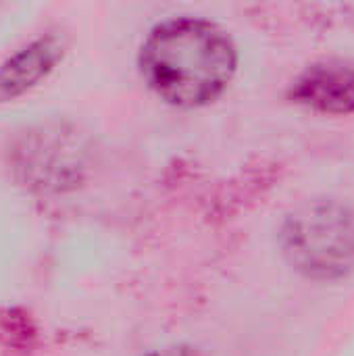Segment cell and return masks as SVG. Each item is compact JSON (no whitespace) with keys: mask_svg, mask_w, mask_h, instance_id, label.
I'll use <instances>...</instances> for the list:
<instances>
[{"mask_svg":"<svg viewBox=\"0 0 354 356\" xmlns=\"http://www.w3.org/2000/svg\"><path fill=\"white\" fill-rule=\"evenodd\" d=\"M238 69L232 35L202 17H171L156 23L138 48V71L146 88L175 108L215 102Z\"/></svg>","mask_w":354,"mask_h":356,"instance_id":"6da1fadb","label":"cell"},{"mask_svg":"<svg viewBox=\"0 0 354 356\" xmlns=\"http://www.w3.org/2000/svg\"><path fill=\"white\" fill-rule=\"evenodd\" d=\"M280 252L303 277L338 282L354 271V211L334 198H313L282 221Z\"/></svg>","mask_w":354,"mask_h":356,"instance_id":"7a4b0ae2","label":"cell"},{"mask_svg":"<svg viewBox=\"0 0 354 356\" xmlns=\"http://www.w3.org/2000/svg\"><path fill=\"white\" fill-rule=\"evenodd\" d=\"M86 146L71 125L40 127L25 136L17 148L15 167L29 188L61 192L75 186L83 171Z\"/></svg>","mask_w":354,"mask_h":356,"instance_id":"3957f363","label":"cell"},{"mask_svg":"<svg viewBox=\"0 0 354 356\" xmlns=\"http://www.w3.org/2000/svg\"><path fill=\"white\" fill-rule=\"evenodd\" d=\"M67 54V38L61 31H46L15 52H10L0 63V104L13 102L27 92H31L40 81L63 63Z\"/></svg>","mask_w":354,"mask_h":356,"instance_id":"277c9868","label":"cell"},{"mask_svg":"<svg viewBox=\"0 0 354 356\" xmlns=\"http://www.w3.org/2000/svg\"><path fill=\"white\" fill-rule=\"evenodd\" d=\"M288 98L321 115L354 113V63L325 60L307 67L294 77Z\"/></svg>","mask_w":354,"mask_h":356,"instance_id":"5b68a950","label":"cell"},{"mask_svg":"<svg viewBox=\"0 0 354 356\" xmlns=\"http://www.w3.org/2000/svg\"><path fill=\"white\" fill-rule=\"evenodd\" d=\"M144 356H209L207 353H202L200 348L196 346H190V344H169V346H163V348H156V350H150L148 355Z\"/></svg>","mask_w":354,"mask_h":356,"instance_id":"8992f818","label":"cell"}]
</instances>
